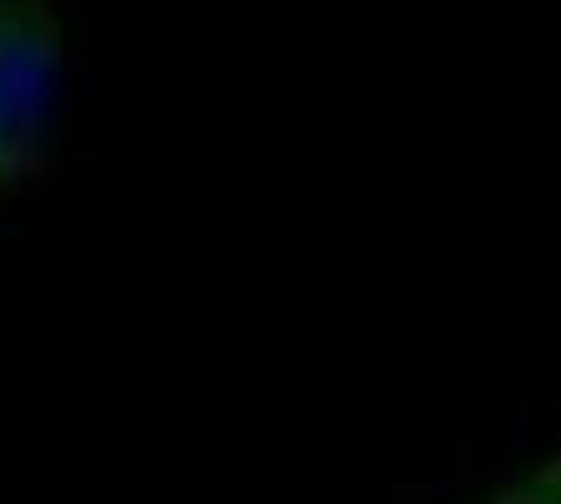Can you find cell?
I'll return each instance as SVG.
<instances>
[{"label": "cell", "instance_id": "7a4b0ae2", "mask_svg": "<svg viewBox=\"0 0 561 504\" xmlns=\"http://www.w3.org/2000/svg\"><path fill=\"white\" fill-rule=\"evenodd\" d=\"M490 504H561V458H551L541 473L520 479V484L505 489V494Z\"/></svg>", "mask_w": 561, "mask_h": 504}, {"label": "cell", "instance_id": "6da1fadb", "mask_svg": "<svg viewBox=\"0 0 561 504\" xmlns=\"http://www.w3.org/2000/svg\"><path fill=\"white\" fill-rule=\"evenodd\" d=\"M68 0H0V196L36 181L62 93Z\"/></svg>", "mask_w": 561, "mask_h": 504}]
</instances>
